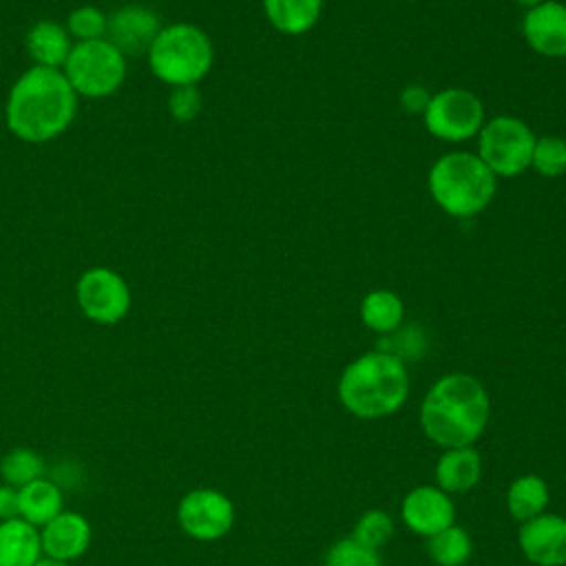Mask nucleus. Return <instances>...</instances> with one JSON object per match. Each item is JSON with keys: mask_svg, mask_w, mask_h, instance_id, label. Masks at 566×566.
<instances>
[{"mask_svg": "<svg viewBox=\"0 0 566 566\" xmlns=\"http://www.w3.org/2000/svg\"><path fill=\"white\" fill-rule=\"evenodd\" d=\"M80 312L97 325H115L130 312V287L124 276L111 268L95 265L80 274L75 283Z\"/></svg>", "mask_w": 566, "mask_h": 566, "instance_id": "1a4fd4ad", "label": "nucleus"}, {"mask_svg": "<svg viewBox=\"0 0 566 566\" xmlns=\"http://www.w3.org/2000/svg\"><path fill=\"white\" fill-rule=\"evenodd\" d=\"M18 509L24 522L42 528L64 511V495L53 480L42 475L18 489Z\"/></svg>", "mask_w": 566, "mask_h": 566, "instance_id": "a211bd4d", "label": "nucleus"}, {"mask_svg": "<svg viewBox=\"0 0 566 566\" xmlns=\"http://www.w3.org/2000/svg\"><path fill=\"white\" fill-rule=\"evenodd\" d=\"M482 473L480 453L471 447L447 449L436 464V480L444 491L462 493L469 491Z\"/></svg>", "mask_w": 566, "mask_h": 566, "instance_id": "6ab92c4d", "label": "nucleus"}, {"mask_svg": "<svg viewBox=\"0 0 566 566\" xmlns=\"http://www.w3.org/2000/svg\"><path fill=\"white\" fill-rule=\"evenodd\" d=\"M73 44L66 27L55 20H38L24 35V49L33 66L62 69Z\"/></svg>", "mask_w": 566, "mask_h": 566, "instance_id": "dca6fc26", "label": "nucleus"}, {"mask_svg": "<svg viewBox=\"0 0 566 566\" xmlns=\"http://www.w3.org/2000/svg\"><path fill=\"white\" fill-rule=\"evenodd\" d=\"M531 168L542 177H562L566 172V139L557 135H544L535 139Z\"/></svg>", "mask_w": 566, "mask_h": 566, "instance_id": "a878e982", "label": "nucleus"}, {"mask_svg": "<svg viewBox=\"0 0 566 566\" xmlns=\"http://www.w3.org/2000/svg\"><path fill=\"white\" fill-rule=\"evenodd\" d=\"M73 42H91L106 38L108 15L95 4H82L73 9L64 22Z\"/></svg>", "mask_w": 566, "mask_h": 566, "instance_id": "393cba45", "label": "nucleus"}, {"mask_svg": "<svg viewBox=\"0 0 566 566\" xmlns=\"http://www.w3.org/2000/svg\"><path fill=\"white\" fill-rule=\"evenodd\" d=\"M429 557L438 566H462L471 555V539L464 528L447 526L429 537Z\"/></svg>", "mask_w": 566, "mask_h": 566, "instance_id": "b1692460", "label": "nucleus"}, {"mask_svg": "<svg viewBox=\"0 0 566 566\" xmlns=\"http://www.w3.org/2000/svg\"><path fill=\"white\" fill-rule=\"evenodd\" d=\"M0 475L7 484L20 489L44 475V460L33 449L15 447L2 455Z\"/></svg>", "mask_w": 566, "mask_h": 566, "instance_id": "5701e85b", "label": "nucleus"}, {"mask_svg": "<svg viewBox=\"0 0 566 566\" xmlns=\"http://www.w3.org/2000/svg\"><path fill=\"white\" fill-rule=\"evenodd\" d=\"M522 33L526 44L544 57L566 55V4L557 0H544L526 9L522 20Z\"/></svg>", "mask_w": 566, "mask_h": 566, "instance_id": "f8f14e48", "label": "nucleus"}, {"mask_svg": "<svg viewBox=\"0 0 566 566\" xmlns=\"http://www.w3.org/2000/svg\"><path fill=\"white\" fill-rule=\"evenodd\" d=\"M77 99L62 69L31 64L9 88L4 104L7 128L27 144H46L73 124Z\"/></svg>", "mask_w": 566, "mask_h": 566, "instance_id": "f257e3e1", "label": "nucleus"}, {"mask_svg": "<svg viewBox=\"0 0 566 566\" xmlns=\"http://www.w3.org/2000/svg\"><path fill=\"white\" fill-rule=\"evenodd\" d=\"M422 119L433 137L451 144L475 137L486 122L480 97L458 86L433 93Z\"/></svg>", "mask_w": 566, "mask_h": 566, "instance_id": "6e6552de", "label": "nucleus"}, {"mask_svg": "<svg viewBox=\"0 0 566 566\" xmlns=\"http://www.w3.org/2000/svg\"><path fill=\"white\" fill-rule=\"evenodd\" d=\"M42 557L40 531L33 524L22 517L0 522V566H35Z\"/></svg>", "mask_w": 566, "mask_h": 566, "instance_id": "f3484780", "label": "nucleus"}, {"mask_svg": "<svg viewBox=\"0 0 566 566\" xmlns=\"http://www.w3.org/2000/svg\"><path fill=\"white\" fill-rule=\"evenodd\" d=\"M35 566H71V564H64V562H53V559H46V557H42Z\"/></svg>", "mask_w": 566, "mask_h": 566, "instance_id": "2f4dec72", "label": "nucleus"}, {"mask_svg": "<svg viewBox=\"0 0 566 566\" xmlns=\"http://www.w3.org/2000/svg\"><path fill=\"white\" fill-rule=\"evenodd\" d=\"M517 4H522V7H526V9H531V7H535V4H539V2H544V0H515Z\"/></svg>", "mask_w": 566, "mask_h": 566, "instance_id": "473e14b6", "label": "nucleus"}, {"mask_svg": "<svg viewBox=\"0 0 566 566\" xmlns=\"http://www.w3.org/2000/svg\"><path fill=\"white\" fill-rule=\"evenodd\" d=\"M409 391L405 363L389 352H367L338 380L340 402L360 418H380L402 407Z\"/></svg>", "mask_w": 566, "mask_h": 566, "instance_id": "7ed1b4c3", "label": "nucleus"}, {"mask_svg": "<svg viewBox=\"0 0 566 566\" xmlns=\"http://www.w3.org/2000/svg\"><path fill=\"white\" fill-rule=\"evenodd\" d=\"M161 29L157 11L148 4H124L108 15L106 40L113 42L124 55L148 53L153 40Z\"/></svg>", "mask_w": 566, "mask_h": 566, "instance_id": "9b49d317", "label": "nucleus"}, {"mask_svg": "<svg viewBox=\"0 0 566 566\" xmlns=\"http://www.w3.org/2000/svg\"><path fill=\"white\" fill-rule=\"evenodd\" d=\"M168 113L175 122H192L201 113V93L197 84L172 86L168 95Z\"/></svg>", "mask_w": 566, "mask_h": 566, "instance_id": "c85d7f7f", "label": "nucleus"}, {"mask_svg": "<svg viewBox=\"0 0 566 566\" xmlns=\"http://www.w3.org/2000/svg\"><path fill=\"white\" fill-rule=\"evenodd\" d=\"M533 130L513 115H495L478 133V157L495 177H517L531 168Z\"/></svg>", "mask_w": 566, "mask_h": 566, "instance_id": "0eeeda50", "label": "nucleus"}, {"mask_svg": "<svg viewBox=\"0 0 566 566\" xmlns=\"http://www.w3.org/2000/svg\"><path fill=\"white\" fill-rule=\"evenodd\" d=\"M524 555L539 566L566 564V520L559 515H537L520 531Z\"/></svg>", "mask_w": 566, "mask_h": 566, "instance_id": "4468645a", "label": "nucleus"}, {"mask_svg": "<svg viewBox=\"0 0 566 566\" xmlns=\"http://www.w3.org/2000/svg\"><path fill=\"white\" fill-rule=\"evenodd\" d=\"M91 535V524L82 513L62 511L40 531L42 555L53 562L71 564L88 551Z\"/></svg>", "mask_w": 566, "mask_h": 566, "instance_id": "ddd939ff", "label": "nucleus"}, {"mask_svg": "<svg viewBox=\"0 0 566 566\" xmlns=\"http://www.w3.org/2000/svg\"><path fill=\"white\" fill-rule=\"evenodd\" d=\"M405 524L420 535H436L453 524L451 497L433 486H418L402 500Z\"/></svg>", "mask_w": 566, "mask_h": 566, "instance_id": "2eb2a0df", "label": "nucleus"}, {"mask_svg": "<svg viewBox=\"0 0 566 566\" xmlns=\"http://www.w3.org/2000/svg\"><path fill=\"white\" fill-rule=\"evenodd\" d=\"M546 502H548V489H546V482L537 475L517 478L506 493V506L511 515L520 522H528L542 515Z\"/></svg>", "mask_w": 566, "mask_h": 566, "instance_id": "4be33fe9", "label": "nucleus"}, {"mask_svg": "<svg viewBox=\"0 0 566 566\" xmlns=\"http://www.w3.org/2000/svg\"><path fill=\"white\" fill-rule=\"evenodd\" d=\"M325 566H380L378 553L363 542L347 537L336 542L325 557Z\"/></svg>", "mask_w": 566, "mask_h": 566, "instance_id": "bb28decb", "label": "nucleus"}, {"mask_svg": "<svg viewBox=\"0 0 566 566\" xmlns=\"http://www.w3.org/2000/svg\"><path fill=\"white\" fill-rule=\"evenodd\" d=\"M150 73L164 84H199L212 69L214 46L210 35L192 22H172L159 29L146 53Z\"/></svg>", "mask_w": 566, "mask_h": 566, "instance_id": "39448f33", "label": "nucleus"}, {"mask_svg": "<svg viewBox=\"0 0 566 566\" xmlns=\"http://www.w3.org/2000/svg\"><path fill=\"white\" fill-rule=\"evenodd\" d=\"M126 55L106 38L75 42L62 73L77 97L102 99L113 95L126 80Z\"/></svg>", "mask_w": 566, "mask_h": 566, "instance_id": "423d86ee", "label": "nucleus"}, {"mask_svg": "<svg viewBox=\"0 0 566 566\" xmlns=\"http://www.w3.org/2000/svg\"><path fill=\"white\" fill-rule=\"evenodd\" d=\"M489 420V396L482 382L469 374L442 376L427 394L420 422L440 447H471Z\"/></svg>", "mask_w": 566, "mask_h": 566, "instance_id": "f03ea898", "label": "nucleus"}, {"mask_svg": "<svg viewBox=\"0 0 566 566\" xmlns=\"http://www.w3.org/2000/svg\"><path fill=\"white\" fill-rule=\"evenodd\" d=\"M177 522L181 531L195 539H219L234 522V506L221 491L195 489L179 500Z\"/></svg>", "mask_w": 566, "mask_h": 566, "instance_id": "9d476101", "label": "nucleus"}, {"mask_svg": "<svg viewBox=\"0 0 566 566\" xmlns=\"http://www.w3.org/2000/svg\"><path fill=\"white\" fill-rule=\"evenodd\" d=\"M431 102V93L422 84H407L400 91V106L409 115H424Z\"/></svg>", "mask_w": 566, "mask_h": 566, "instance_id": "c756f323", "label": "nucleus"}, {"mask_svg": "<svg viewBox=\"0 0 566 566\" xmlns=\"http://www.w3.org/2000/svg\"><path fill=\"white\" fill-rule=\"evenodd\" d=\"M402 316L405 305L400 296L394 294L391 290H371L360 303L363 323L378 334L396 332L402 323Z\"/></svg>", "mask_w": 566, "mask_h": 566, "instance_id": "412c9836", "label": "nucleus"}, {"mask_svg": "<svg viewBox=\"0 0 566 566\" xmlns=\"http://www.w3.org/2000/svg\"><path fill=\"white\" fill-rule=\"evenodd\" d=\"M20 517V509H18V489L2 482L0 484V522Z\"/></svg>", "mask_w": 566, "mask_h": 566, "instance_id": "7c9ffc66", "label": "nucleus"}, {"mask_svg": "<svg viewBox=\"0 0 566 566\" xmlns=\"http://www.w3.org/2000/svg\"><path fill=\"white\" fill-rule=\"evenodd\" d=\"M323 0H263L268 22L285 35L307 33L321 18Z\"/></svg>", "mask_w": 566, "mask_h": 566, "instance_id": "aec40b11", "label": "nucleus"}, {"mask_svg": "<svg viewBox=\"0 0 566 566\" xmlns=\"http://www.w3.org/2000/svg\"><path fill=\"white\" fill-rule=\"evenodd\" d=\"M394 533V522L387 513L382 511H367L358 522H356V528H354V539L363 542L365 546H371V548H378L382 546Z\"/></svg>", "mask_w": 566, "mask_h": 566, "instance_id": "cd10ccee", "label": "nucleus"}, {"mask_svg": "<svg viewBox=\"0 0 566 566\" xmlns=\"http://www.w3.org/2000/svg\"><path fill=\"white\" fill-rule=\"evenodd\" d=\"M427 186L438 208L464 219L482 212L491 203L497 190V177L478 153L455 150L433 161Z\"/></svg>", "mask_w": 566, "mask_h": 566, "instance_id": "20e7f679", "label": "nucleus"}]
</instances>
